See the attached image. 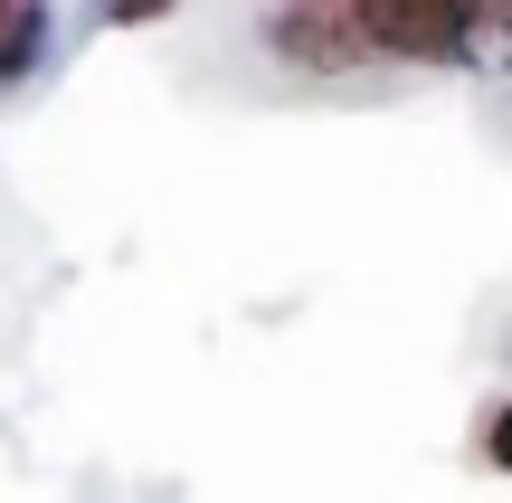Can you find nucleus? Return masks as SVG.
<instances>
[{
    "mask_svg": "<svg viewBox=\"0 0 512 503\" xmlns=\"http://www.w3.org/2000/svg\"><path fill=\"white\" fill-rule=\"evenodd\" d=\"M351 29L370 57H399V67H475L465 0H351Z\"/></svg>",
    "mask_w": 512,
    "mask_h": 503,
    "instance_id": "obj_1",
    "label": "nucleus"
},
{
    "mask_svg": "<svg viewBox=\"0 0 512 503\" xmlns=\"http://www.w3.org/2000/svg\"><path fill=\"white\" fill-rule=\"evenodd\" d=\"M266 57H285V67H304V76L370 67L361 29H351V0H275L266 10Z\"/></svg>",
    "mask_w": 512,
    "mask_h": 503,
    "instance_id": "obj_2",
    "label": "nucleus"
},
{
    "mask_svg": "<svg viewBox=\"0 0 512 503\" xmlns=\"http://www.w3.org/2000/svg\"><path fill=\"white\" fill-rule=\"evenodd\" d=\"M48 57V0H0V95Z\"/></svg>",
    "mask_w": 512,
    "mask_h": 503,
    "instance_id": "obj_3",
    "label": "nucleus"
},
{
    "mask_svg": "<svg viewBox=\"0 0 512 503\" xmlns=\"http://www.w3.org/2000/svg\"><path fill=\"white\" fill-rule=\"evenodd\" d=\"M181 0H86L95 29H152V19H171Z\"/></svg>",
    "mask_w": 512,
    "mask_h": 503,
    "instance_id": "obj_4",
    "label": "nucleus"
},
{
    "mask_svg": "<svg viewBox=\"0 0 512 503\" xmlns=\"http://www.w3.org/2000/svg\"><path fill=\"white\" fill-rule=\"evenodd\" d=\"M503 10H512V0H465V38H475V67H484V57L503 48V29H512Z\"/></svg>",
    "mask_w": 512,
    "mask_h": 503,
    "instance_id": "obj_5",
    "label": "nucleus"
},
{
    "mask_svg": "<svg viewBox=\"0 0 512 503\" xmlns=\"http://www.w3.org/2000/svg\"><path fill=\"white\" fill-rule=\"evenodd\" d=\"M503 437H512V409L494 399V409H484V428H475V456H484V466H503Z\"/></svg>",
    "mask_w": 512,
    "mask_h": 503,
    "instance_id": "obj_6",
    "label": "nucleus"
}]
</instances>
